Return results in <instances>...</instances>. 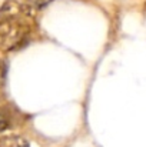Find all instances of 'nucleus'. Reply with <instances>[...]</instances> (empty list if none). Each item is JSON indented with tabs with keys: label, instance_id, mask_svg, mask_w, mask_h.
<instances>
[{
	"label": "nucleus",
	"instance_id": "f257e3e1",
	"mask_svg": "<svg viewBox=\"0 0 146 147\" xmlns=\"http://www.w3.org/2000/svg\"><path fill=\"white\" fill-rule=\"evenodd\" d=\"M33 14L35 10L16 0H7L0 6V50L12 51L26 45L30 34L27 19Z\"/></svg>",
	"mask_w": 146,
	"mask_h": 147
},
{
	"label": "nucleus",
	"instance_id": "f03ea898",
	"mask_svg": "<svg viewBox=\"0 0 146 147\" xmlns=\"http://www.w3.org/2000/svg\"><path fill=\"white\" fill-rule=\"evenodd\" d=\"M0 147H30V146H29L27 140L23 139L22 136L12 134V136L0 137Z\"/></svg>",
	"mask_w": 146,
	"mask_h": 147
},
{
	"label": "nucleus",
	"instance_id": "7ed1b4c3",
	"mask_svg": "<svg viewBox=\"0 0 146 147\" xmlns=\"http://www.w3.org/2000/svg\"><path fill=\"white\" fill-rule=\"evenodd\" d=\"M10 126H12V120H10L9 113L4 109H0V133L6 131Z\"/></svg>",
	"mask_w": 146,
	"mask_h": 147
},
{
	"label": "nucleus",
	"instance_id": "20e7f679",
	"mask_svg": "<svg viewBox=\"0 0 146 147\" xmlns=\"http://www.w3.org/2000/svg\"><path fill=\"white\" fill-rule=\"evenodd\" d=\"M53 0H23V4H26L27 7H30L32 10H37L42 7H46L49 3H52Z\"/></svg>",
	"mask_w": 146,
	"mask_h": 147
},
{
	"label": "nucleus",
	"instance_id": "39448f33",
	"mask_svg": "<svg viewBox=\"0 0 146 147\" xmlns=\"http://www.w3.org/2000/svg\"><path fill=\"white\" fill-rule=\"evenodd\" d=\"M4 76H6V66H4V61L0 59V86L4 82Z\"/></svg>",
	"mask_w": 146,
	"mask_h": 147
}]
</instances>
